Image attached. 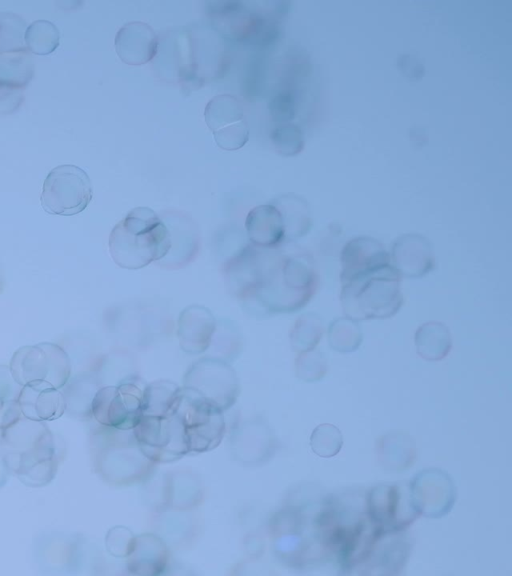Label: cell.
Listing matches in <instances>:
<instances>
[{
	"instance_id": "37",
	"label": "cell",
	"mask_w": 512,
	"mask_h": 576,
	"mask_svg": "<svg viewBox=\"0 0 512 576\" xmlns=\"http://www.w3.org/2000/svg\"><path fill=\"white\" fill-rule=\"evenodd\" d=\"M343 445V436L336 426L323 423L315 427L310 436V447L319 457L336 456Z\"/></svg>"
},
{
	"instance_id": "15",
	"label": "cell",
	"mask_w": 512,
	"mask_h": 576,
	"mask_svg": "<svg viewBox=\"0 0 512 576\" xmlns=\"http://www.w3.org/2000/svg\"><path fill=\"white\" fill-rule=\"evenodd\" d=\"M270 252L248 244L224 264L223 274L230 293L240 299L255 297L262 282Z\"/></svg>"
},
{
	"instance_id": "34",
	"label": "cell",
	"mask_w": 512,
	"mask_h": 576,
	"mask_svg": "<svg viewBox=\"0 0 512 576\" xmlns=\"http://www.w3.org/2000/svg\"><path fill=\"white\" fill-rule=\"evenodd\" d=\"M327 335L331 348L343 354L356 351L363 339L358 321L347 316L333 320L328 328Z\"/></svg>"
},
{
	"instance_id": "20",
	"label": "cell",
	"mask_w": 512,
	"mask_h": 576,
	"mask_svg": "<svg viewBox=\"0 0 512 576\" xmlns=\"http://www.w3.org/2000/svg\"><path fill=\"white\" fill-rule=\"evenodd\" d=\"M114 45L122 62L138 66L148 63L156 56L159 39L148 23L130 21L119 28Z\"/></svg>"
},
{
	"instance_id": "19",
	"label": "cell",
	"mask_w": 512,
	"mask_h": 576,
	"mask_svg": "<svg viewBox=\"0 0 512 576\" xmlns=\"http://www.w3.org/2000/svg\"><path fill=\"white\" fill-rule=\"evenodd\" d=\"M216 329V319L210 309L199 304L186 306L178 318L179 345L187 354H201L210 347Z\"/></svg>"
},
{
	"instance_id": "4",
	"label": "cell",
	"mask_w": 512,
	"mask_h": 576,
	"mask_svg": "<svg viewBox=\"0 0 512 576\" xmlns=\"http://www.w3.org/2000/svg\"><path fill=\"white\" fill-rule=\"evenodd\" d=\"M89 450L95 473L113 486L144 482L155 467L142 452L132 429L100 425L90 433Z\"/></svg>"
},
{
	"instance_id": "8",
	"label": "cell",
	"mask_w": 512,
	"mask_h": 576,
	"mask_svg": "<svg viewBox=\"0 0 512 576\" xmlns=\"http://www.w3.org/2000/svg\"><path fill=\"white\" fill-rule=\"evenodd\" d=\"M175 414L184 426L189 453L208 452L221 443L226 431L224 411L197 393L182 387Z\"/></svg>"
},
{
	"instance_id": "21",
	"label": "cell",
	"mask_w": 512,
	"mask_h": 576,
	"mask_svg": "<svg viewBox=\"0 0 512 576\" xmlns=\"http://www.w3.org/2000/svg\"><path fill=\"white\" fill-rule=\"evenodd\" d=\"M18 403L22 415L35 421H53L66 411L62 391L46 381H34L22 386Z\"/></svg>"
},
{
	"instance_id": "30",
	"label": "cell",
	"mask_w": 512,
	"mask_h": 576,
	"mask_svg": "<svg viewBox=\"0 0 512 576\" xmlns=\"http://www.w3.org/2000/svg\"><path fill=\"white\" fill-rule=\"evenodd\" d=\"M273 205L282 216L285 239L294 240L309 231L311 217L308 206L303 199L295 195H285L277 199Z\"/></svg>"
},
{
	"instance_id": "43",
	"label": "cell",
	"mask_w": 512,
	"mask_h": 576,
	"mask_svg": "<svg viewBox=\"0 0 512 576\" xmlns=\"http://www.w3.org/2000/svg\"><path fill=\"white\" fill-rule=\"evenodd\" d=\"M270 114L275 121L285 123L290 121L295 114V99L288 92L278 93L269 104Z\"/></svg>"
},
{
	"instance_id": "18",
	"label": "cell",
	"mask_w": 512,
	"mask_h": 576,
	"mask_svg": "<svg viewBox=\"0 0 512 576\" xmlns=\"http://www.w3.org/2000/svg\"><path fill=\"white\" fill-rule=\"evenodd\" d=\"M391 264L400 276L420 278L435 267V256L430 241L423 235L407 233L393 243Z\"/></svg>"
},
{
	"instance_id": "16",
	"label": "cell",
	"mask_w": 512,
	"mask_h": 576,
	"mask_svg": "<svg viewBox=\"0 0 512 576\" xmlns=\"http://www.w3.org/2000/svg\"><path fill=\"white\" fill-rule=\"evenodd\" d=\"M405 531L378 530L356 570L360 574H399L411 551V542Z\"/></svg>"
},
{
	"instance_id": "24",
	"label": "cell",
	"mask_w": 512,
	"mask_h": 576,
	"mask_svg": "<svg viewBox=\"0 0 512 576\" xmlns=\"http://www.w3.org/2000/svg\"><path fill=\"white\" fill-rule=\"evenodd\" d=\"M390 262V254L376 239L368 236L353 238L341 250L340 279Z\"/></svg>"
},
{
	"instance_id": "47",
	"label": "cell",
	"mask_w": 512,
	"mask_h": 576,
	"mask_svg": "<svg viewBox=\"0 0 512 576\" xmlns=\"http://www.w3.org/2000/svg\"><path fill=\"white\" fill-rule=\"evenodd\" d=\"M8 472L9 471H8L3 459L0 458V489L5 485V483L7 481Z\"/></svg>"
},
{
	"instance_id": "5",
	"label": "cell",
	"mask_w": 512,
	"mask_h": 576,
	"mask_svg": "<svg viewBox=\"0 0 512 576\" xmlns=\"http://www.w3.org/2000/svg\"><path fill=\"white\" fill-rule=\"evenodd\" d=\"M340 281L343 311L355 321L389 318L403 305L401 276L391 262L354 273Z\"/></svg>"
},
{
	"instance_id": "3",
	"label": "cell",
	"mask_w": 512,
	"mask_h": 576,
	"mask_svg": "<svg viewBox=\"0 0 512 576\" xmlns=\"http://www.w3.org/2000/svg\"><path fill=\"white\" fill-rule=\"evenodd\" d=\"M108 245L117 266L136 270L164 258L171 249L172 238L155 211L136 207L113 227Z\"/></svg>"
},
{
	"instance_id": "35",
	"label": "cell",
	"mask_w": 512,
	"mask_h": 576,
	"mask_svg": "<svg viewBox=\"0 0 512 576\" xmlns=\"http://www.w3.org/2000/svg\"><path fill=\"white\" fill-rule=\"evenodd\" d=\"M324 333L321 319L312 313L298 317L290 331L293 350L299 354L316 348Z\"/></svg>"
},
{
	"instance_id": "41",
	"label": "cell",
	"mask_w": 512,
	"mask_h": 576,
	"mask_svg": "<svg viewBox=\"0 0 512 576\" xmlns=\"http://www.w3.org/2000/svg\"><path fill=\"white\" fill-rule=\"evenodd\" d=\"M58 457L41 463L18 479L27 487L38 488L48 485L56 476Z\"/></svg>"
},
{
	"instance_id": "38",
	"label": "cell",
	"mask_w": 512,
	"mask_h": 576,
	"mask_svg": "<svg viewBox=\"0 0 512 576\" xmlns=\"http://www.w3.org/2000/svg\"><path fill=\"white\" fill-rule=\"evenodd\" d=\"M270 140L275 150L284 156L296 155L304 147L302 130L290 122L275 126L270 132Z\"/></svg>"
},
{
	"instance_id": "29",
	"label": "cell",
	"mask_w": 512,
	"mask_h": 576,
	"mask_svg": "<svg viewBox=\"0 0 512 576\" xmlns=\"http://www.w3.org/2000/svg\"><path fill=\"white\" fill-rule=\"evenodd\" d=\"M182 387L170 380H155L146 384L142 396V413L149 416H169L175 413Z\"/></svg>"
},
{
	"instance_id": "27",
	"label": "cell",
	"mask_w": 512,
	"mask_h": 576,
	"mask_svg": "<svg viewBox=\"0 0 512 576\" xmlns=\"http://www.w3.org/2000/svg\"><path fill=\"white\" fill-rule=\"evenodd\" d=\"M62 388L66 402L65 412L80 419H90L93 398L101 388L98 377L88 373L79 374L69 378Z\"/></svg>"
},
{
	"instance_id": "45",
	"label": "cell",
	"mask_w": 512,
	"mask_h": 576,
	"mask_svg": "<svg viewBox=\"0 0 512 576\" xmlns=\"http://www.w3.org/2000/svg\"><path fill=\"white\" fill-rule=\"evenodd\" d=\"M21 88L0 86V113H10L17 109L23 100Z\"/></svg>"
},
{
	"instance_id": "11",
	"label": "cell",
	"mask_w": 512,
	"mask_h": 576,
	"mask_svg": "<svg viewBox=\"0 0 512 576\" xmlns=\"http://www.w3.org/2000/svg\"><path fill=\"white\" fill-rule=\"evenodd\" d=\"M221 410L230 409L240 394V382L232 366L218 357L193 362L183 377V386Z\"/></svg>"
},
{
	"instance_id": "14",
	"label": "cell",
	"mask_w": 512,
	"mask_h": 576,
	"mask_svg": "<svg viewBox=\"0 0 512 576\" xmlns=\"http://www.w3.org/2000/svg\"><path fill=\"white\" fill-rule=\"evenodd\" d=\"M365 512L374 527L381 531L406 530L419 515L411 505L409 493L397 484L373 486L365 496Z\"/></svg>"
},
{
	"instance_id": "7",
	"label": "cell",
	"mask_w": 512,
	"mask_h": 576,
	"mask_svg": "<svg viewBox=\"0 0 512 576\" xmlns=\"http://www.w3.org/2000/svg\"><path fill=\"white\" fill-rule=\"evenodd\" d=\"M9 369L20 386L46 381L61 389L69 380L72 367L68 354L61 346L42 342L17 349L10 360Z\"/></svg>"
},
{
	"instance_id": "46",
	"label": "cell",
	"mask_w": 512,
	"mask_h": 576,
	"mask_svg": "<svg viewBox=\"0 0 512 576\" xmlns=\"http://www.w3.org/2000/svg\"><path fill=\"white\" fill-rule=\"evenodd\" d=\"M21 416L18 399H10L0 403V430L13 424Z\"/></svg>"
},
{
	"instance_id": "1",
	"label": "cell",
	"mask_w": 512,
	"mask_h": 576,
	"mask_svg": "<svg viewBox=\"0 0 512 576\" xmlns=\"http://www.w3.org/2000/svg\"><path fill=\"white\" fill-rule=\"evenodd\" d=\"M317 287L318 274L309 255L270 252L255 298L270 313H291L303 308Z\"/></svg>"
},
{
	"instance_id": "6",
	"label": "cell",
	"mask_w": 512,
	"mask_h": 576,
	"mask_svg": "<svg viewBox=\"0 0 512 576\" xmlns=\"http://www.w3.org/2000/svg\"><path fill=\"white\" fill-rule=\"evenodd\" d=\"M1 458L17 478L35 466L57 458L54 436L43 421L21 416L0 430Z\"/></svg>"
},
{
	"instance_id": "2",
	"label": "cell",
	"mask_w": 512,
	"mask_h": 576,
	"mask_svg": "<svg viewBox=\"0 0 512 576\" xmlns=\"http://www.w3.org/2000/svg\"><path fill=\"white\" fill-rule=\"evenodd\" d=\"M318 504L290 503L278 510L269 522L275 556L288 567L304 569L328 557L321 541Z\"/></svg>"
},
{
	"instance_id": "9",
	"label": "cell",
	"mask_w": 512,
	"mask_h": 576,
	"mask_svg": "<svg viewBox=\"0 0 512 576\" xmlns=\"http://www.w3.org/2000/svg\"><path fill=\"white\" fill-rule=\"evenodd\" d=\"M93 188L90 177L80 167L63 164L46 176L41 193L42 208L49 214L71 216L90 203Z\"/></svg>"
},
{
	"instance_id": "25",
	"label": "cell",
	"mask_w": 512,
	"mask_h": 576,
	"mask_svg": "<svg viewBox=\"0 0 512 576\" xmlns=\"http://www.w3.org/2000/svg\"><path fill=\"white\" fill-rule=\"evenodd\" d=\"M375 448L378 463L384 470L390 472L408 469L417 458L414 439L402 431L389 432L380 436Z\"/></svg>"
},
{
	"instance_id": "48",
	"label": "cell",
	"mask_w": 512,
	"mask_h": 576,
	"mask_svg": "<svg viewBox=\"0 0 512 576\" xmlns=\"http://www.w3.org/2000/svg\"><path fill=\"white\" fill-rule=\"evenodd\" d=\"M4 284H5V282H4V276H3V273H2V271H1V269H0V294L2 293V291H3V289H4Z\"/></svg>"
},
{
	"instance_id": "12",
	"label": "cell",
	"mask_w": 512,
	"mask_h": 576,
	"mask_svg": "<svg viewBox=\"0 0 512 576\" xmlns=\"http://www.w3.org/2000/svg\"><path fill=\"white\" fill-rule=\"evenodd\" d=\"M132 430L144 455L155 464L173 462L189 453L184 426L175 413L143 415Z\"/></svg>"
},
{
	"instance_id": "10",
	"label": "cell",
	"mask_w": 512,
	"mask_h": 576,
	"mask_svg": "<svg viewBox=\"0 0 512 576\" xmlns=\"http://www.w3.org/2000/svg\"><path fill=\"white\" fill-rule=\"evenodd\" d=\"M145 386L140 377L128 376L116 386L101 387L92 401V417L103 426L133 429L143 416Z\"/></svg>"
},
{
	"instance_id": "39",
	"label": "cell",
	"mask_w": 512,
	"mask_h": 576,
	"mask_svg": "<svg viewBox=\"0 0 512 576\" xmlns=\"http://www.w3.org/2000/svg\"><path fill=\"white\" fill-rule=\"evenodd\" d=\"M328 365L324 355L316 348L297 354L295 372L298 378L306 382L322 379Z\"/></svg>"
},
{
	"instance_id": "36",
	"label": "cell",
	"mask_w": 512,
	"mask_h": 576,
	"mask_svg": "<svg viewBox=\"0 0 512 576\" xmlns=\"http://www.w3.org/2000/svg\"><path fill=\"white\" fill-rule=\"evenodd\" d=\"M25 21L11 12L0 13V53L25 50Z\"/></svg>"
},
{
	"instance_id": "42",
	"label": "cell",
	"mask_w": 512,
	"mask_h": 576,
	"mask_svg": "<svg viewBox=\"0 0 512 576\" xmlns=\"http://www.w3.org/2000/svg\"><path fill=\"white\" fill-rule=\"evenodd\" d=\"M134 538L133 533L124 526H115L108 530L105 537L106 549L114 557H126Z\"/></svg>"
},
{
	"instance_id": "13",
	"label": "cell",
	"mask_w": 512,
	"mask_h": 576,
	"mask_svg": "<svg viewBox=\"0 0 512 576\" xmlns=\"http://www.w3.org/2000/svg\"><path fill=\"white\" fill-rule=\"evenodd\" d=\"M408 493L417 514L431 519L449 514L457 499L452 477L435 467L416 473L409 482Z\"/></svg>"
},
{
	"instance_id": "26",
	"label": "cell",
	"mask_w": 512,
	"mask_h": 576,
	"mask_svg": "<svg viewBox=\"0 0 512 576\" xmlns=\"http://www.w3.org/2000/svg\"><path fill=\"white\" fill-rule=\"evenodd\" d=\"M164 498L165 506L172 510H190L203 499L201 480L189 471H173L166 475Z\"/></svg>"
},
{
	"instance_id": "23",
	"label": "cell",
	"mask_w": 512,
	"mask_h": 576,
	"mask_svg": "<svg viewBox=\"0 0 512 576\" xmlns=\"http://www.w3.org/2000/svg\"><path fill=\"white\" fill-rule=\"evenodd\" d=\"M251 243L263 249H276L285 240V227L279 210L273 204L252 208L245 219Z\"/></svg>"
},
{
	"instance_id": "28",
	"label": "cell",
	"mask_w": 512,
	"mask_h": 576,
	"mask_svg": "<svg viewBox=\"0 0 512 576\" xmlns=\"http://www.w3.org/2000/svg\"><path fill=\"white\" fill-rule=\"evenodd\" d=\"M418 355L426 361H440L451 351L449 328L438 321H429L418 327L414 335Z\"/></svg>"
},
{
	"instance_id": "22",
	"label": "cell",
	"mask_w": 512,
	"mask_h": 576,
	"mask_svg": "<svg viewBox=\"0 0 512 576\" xmlns=\"http://www.w3.org/2000/svg\"><path fill=\"white\" fill-rule=\"evenodd\" d=\"M127 570L137 576H157L167 568L170 553L161 536L143 533L134 536L126 556Z\"/></svg>"
},
{
	"instance_id": "33",
	"label": "cell",
	"mask_w": 512,
	"mask_h": 576,
	"mask_svg": "<svg viewBox=\"0 0 512 576\" xmlns=\"http://www.w3.org/2000/svg\"><path fill=\"white\" fill-rule=\"evenodd\" d=\"M24 40L29 52L48 55L59 46L60 32L51 21L39 19L26 27Z\"/></svg>"
},
{
	"instance_id": "17",
	"label": "cell",
	"mask_w": 512,
	"mask_h": 576,
	"mask_svg": "<svg viewBox=\"0 0 512 576\" xmlns=\"http://www.w3.org/2000/svg\"><path fill=\"white\" fill-rule=\"evenodd\" d=\"M233 457L244 465H259L269 460L276 450V438L266 422L258 418L237 423L231 431Z\"/></svg>"
},
{
	"instance_id": "31",
	"label": "cell",
	"mask_w": 512,
	"mask_h": 576,
	"mask_svg": "<svg viewBox=\"0 0 512 576\" xmlns=\"http://www.w3.org/2000/svg\"><path fill=\"white\" fill-rule=\"evenodd\" d=\"M204 119L214 132L245 119L240 100L231 94H220L208 101L204 109Z\"/></svg>"
},
{
	"instance_id": "40",
	"label": "cell",
	"mask_w": 512,
	"mask_h": 576,
	"mask_svg": "<svg viewBox=\"0 0 512 576\" xmlns=\"http://www.w3.org/2000/svg\"><path fill=\"white\" fill-rule=\"evenodd\" d=\"M212 133L217 146L227 151L240 149L249 140V127L245 119Z\"/></svg>"
},
{
	"instance_id": "32",
	"label": "cell",
	"mask_w": 512,
	"mask_h": 576,
	"mask_svg": "<svg viewBox=\"0 0 512 576\" xmlns=\"http://www.w3.org/2000/svg\"><path fill=\"white\" fill-rule=\"evenodd\" d=\"M33 73V59L27 49L0 53V86L24 89Z\"/></svg>"
},
{
	"instance_id": "44",
	"label": "cell",
	"mask_w": 512,
	"mask_h": 576,
	"mask_svg": "<svg viewBox=\"0 0 512 576\" xmlns=\"http://www.w3.org/2000/svg\"><path fill=\"white\" fill-rule=\"evenodd\" d=\"M21 388L22 386L14 380L9 366L0 365V403L18 399Z\"/></svg>"
}]
</instances>
